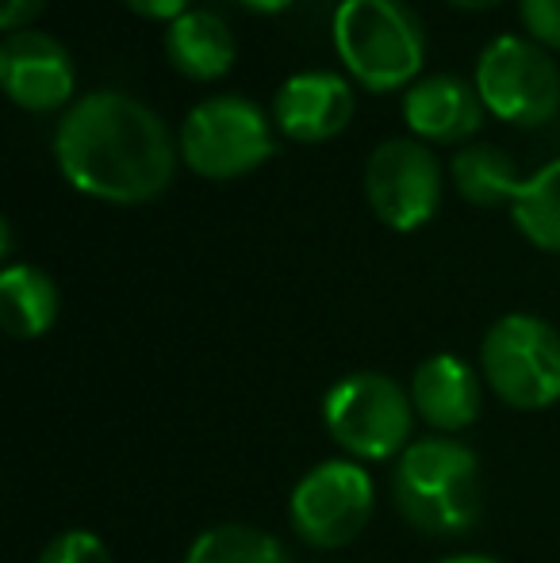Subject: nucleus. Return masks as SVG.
<instances>
[{
    "label": "nucleus",
    "instance_id": "nucleus-1",
    "mask_svg": "<svg viewBox=\"0 0 560 563\" xmlns=\"http://www.w3.org/2000/svg\"><path fill=\"white\" fill-rule=\"evenodd\" d=\"M51 150L77 192L123 208L157 200L180 157L165 119L120 89H97L69 104L54 126Z\"/></svg>",
    "mask_w": 560,
    "mask_h": 563
},
{
    "label": "nucleus",
    "instance_id": "nucleus-2",
    "mask_svg": "<svg viewBox=\"0 0 560 563\" xmlns=\"http://www.w3.org/2000/svg\"><path fill=\"white\" fill-rule=\"evenodd\" d=\"M392 495L404 521L419 533H469L484 510V475L476 452L453 438L411 441L392 475Z\"/></svg>",
    "mask_w": 560,
    "mask_h": 563
},
{
    "label": "nucleus",
    "instance_id": "nucleus-3",
    "mask_svg": "<svg viewBox=\"0 0 560 563\" xmlns=\"http://www.w3.org/2000/svg\"><path fill=\"white\" fill-rule=\"evenodd\" d=\"M338 62L369 92L411 89L426 66V27L404 0H342L330 20Z\"/></svg>",
    "mask_w": 560,
    "mask_h": 563
},
{
    "label": "nucleus",
    "instance_id": "nucleus-4",
    "mask_svg": "<svg viewBox=\"0 0 560 563\" xmlns=\"http://www.w3.org/2000/svg\"><path fill=\"white\" fill-rule=\"evenodd\" d=\"M177 146L196 177L239 180L277 154V134L265 108L234 92H219L185 115Z\"/></svg>",
    "mask_w": 560,
    "mask_h": 563
},
{
    "label": "nucleus",
    "instance_id": "nucleus-5",
    "mask_svg": "<svg viewBox=\"0 0 560 563\" xmlns=\"http://www.w3.org/2000/svg\"><path fill=\"white\" fill-rule=\"evenodd\" d=\"M322 422L353 460H392L411 445V391L384 372H353L322 402Z\"/></svg>",
    "mask_w": 560,
    "mask_h": 563
},
{
    "label": "nucleus",
    "instance_id": "nucleus-6",
    "mask_svg": "<svg viewBox=\"0 0 560 563\" xmlns=\"http://www.w3.org/2000/svg\"><path fill=\"white\" fill-rule=\"evenodd\" d=\"M480 368L515 410H546L560 399V334L538 314H503L484 338Z\"/></svg>",
    "mask_w": 560,
    "mask_h": 563
},
{
    "label": "nucleus",
    "instance_id": "nucleus-7",
    "mask_svg": "<svg viewBox=\"0 0 560 563\" xmlns=\"http://www.w3.org/2000/svg\"><path fill=\"white\" fill-rule=\"evenodd\" d=\"M476 92L510 126H546L560 112V66L541 43L499 35L476 62Z\"/></svg>",
    "mask_w": 560,
    "mask_h": 563
},
{
    "label": "nucleus",
    "instance_id": "nucleus-8",
    "mask_svg": "<svg viewBox=\"0 0 560 563\" xmlns=\"http://www.w3.org/2000/svg\"><path fill=\"white\" fill-rule=\"evenodd\" d=\"M292 529L315 549H342L373 518V479L358 460H327L296 483L288 503Z\"/></svg>",
    "mask_w": 560,
    "mask_h": 563
},
{
    "label": "nucleus",
    "instance_id": "nucleus-9",
    "mask_svg": "<svg viewBox=\"0 0 560 563\" xmlns=\"http://www.w3.org/2000/svg\"><path fill=\"white\" fill-rule=\"evenodd\" d=\"M365 200L388 230H422L441 208V162L419 139H388L365 162Z\"/></svg>",
    "mask_w": 560,
    "mask_h": 563
},
{
    "label": "nucleus",
    "instance_id": "nucleus-10",
    "mask_svg": "<svg viewBox=\"0 0 560 563\" xmlns=\"http://www.w3.org/2000/svg\"><path fill=\"white\" fill-rule=\"evenodd\" d=\"M0 89L15 108L31 115L62 112L77 89L74 58L46 31H12L0 43Z\"/></svg>",
    "mask_w": 560,
    "mask_h": 563
},
{
    "label": "nucleus",
    "instance_id": "nucleus-11",
    "mask_svg": "<svg viewBox=\"0 0 560 563\" xmlns=\"http://www.w3.org/2000/svg\"><path fill=\"white\" fill-rule=\"evenodd\" d=\"M353 89L350 77L334 69H304L292 74L273 97V123L288 142L319 146L350 126L353 119Z\"/></svg>",
    "mask_w": 560,
    "mask_h": 563
},
{
    "label": "nucleus",
    "instance_id": "nucleus-12",
    "mask_svg": "<svg viewBox=\"0 0 560 563\" xmlns=\"http://www.w3.org/2000/svg\"><path fill=\"white\" fill-rule=\"evenodd\" d=\"M484 100L476 81H464L457 74L419 77L404 92V119L411 134L426 146H461L484 126Z\"/></svg>",
    "mask_w": 560,
    "mask_h": 563
},
{
    "label": "nucleus",
    "instance_id": "nucleus-13",
    "mask_svg": "<svg viewBox=\"0 0 560 563\" xmlns=\"http://www.w3.org/2000/svg\"><path fill=\"white\" fill-rule=\"evenodd\" d=\"M411 407L430 430L461 433L480 418L484 387H480V376L461 361V356L438 353L415 368Z\"/></svg>",
    "mask_w": 560,
    "mask_h": 563
},
{
    "label": "nucleus",
    "instance_id": "nucleus-14",
    "mask_svg": "<svg viewBox=\"0 0 560 563\" xmlns=\"http://www.w3.org/2000/svg\"><path fill=\"white\" fill-rule=\"evenodd\" d=\"M165 58L180 77L208 85L231 74L234 58H239V43H234V31L216 12L188 8L165 27Z\"/></svg>",
    "mask_w": 560,
    "mask_h": 563
},
{
    "label": "nucleus",
    "instance_id": "nucleus-15",
    "mask_svg": "<svg viewBox=\"0 0 560 563\" xmlns=\"http://www.w3.org/2000/svg\"><path fill=\"white\" fill-rule=\"evenodd\" d=\"M58 284L35 265H8L0 273V322L12 338H43L58 322Z\"/></svg>",
    "mask_w": 560,
    "mask_h": 563
},
{
    "label": "nucleus",
    "instance_id": "nucleus-16",
    "mask_svg": "<svg viewBox=\"0 0 560 563\" xmlns=\"http://www.w3.org/2000/svg\"><path fill=\"white\" fill-rule=\"evenodd\" d=\"M449 177L453 188L461 192L464 203L472 208H499V203H515L523 177H518L515 162L503 154L499 146H487V142H472L461 146L449 162Z\"/></svg>",
    "mask_w": 560,
    "mask_h": 563
},
{
    "label": "nucleus",
    "instance_id": "nucleus-17",
    "mask_svg": "<svg viewBox=\"0 0 560 563\" xmlns=\"http://www.w3.org/2000/svg\"><path fill=\"white\" fill-rule=\"evenodd\" d=\"M518 234L546 253H560V157L523 180L510 203Z\"/></svg>",
    "mask_w": 560,
    "mask_h": 563
},
{
    "label": "nucleus",
    "instance_id": "nucleus-18",
    "mask_svg": "<svg viewBox=\"0 0 560 563\" xmlns=\"http://www.w3.org/2000/svg\"><path fill=\"white\" fill-rule=\"evenodd\" d=\"M185 563H292L284 544L257 526H216L193 541Z\"/></svg>",
    "mask_w": 560,
    "mask_h": 563
},
{
    "label": "nucleus",
    "instance_id": "nucleus-19",
    "mask_svg": "<svg viewBox=\"0 0 560 563\" xmlns=\"http://www.w3.org/2000/svg\"><path fill=\"white\" fill-rule=\"evenodd\" d=\"M39 563H112V552L89 529H69L46 544Z\"/></svg>",
    "mask_w": 560,
    "mask_h": 563
},
{
    "label": "nucleus",
    "instance_id": "nucleus-20",
    "mask_svg": "<svg viewBox=\"0 0 560 563\" xmlns=\"http://www.w3.org/2000/svg\"><path fill=\"white\" fill-rule=\"evenodd\" d=\"M518 15L534 43H541L546 51H560V0H523Z\"/></svg>",
    "mask_w": 560,
    "mask_h": 563
},
{
    "label": "nucleus",
    "instance_id": "nucleus-21",
    "mask_svg": "<svg viewBox=\"0 0 560 563\" xmlns=\"http://www.w3.org/2000/svg\"><path fill=\"white\" fill-rule=\"evenodd\" d=\"M43 8L46 0H0V31L12 35V31L31 27V20H39Z\"/></svg>",
    "mask_w": 560,
    "mask_h": 563
},
{
    "label": "nucleus",
    "instance_id": "nucleus-22",
    "mask_svg": "<svg viewBox=\"0 0 560 563\" xmlns=\"http://www.w3.org/2000/svg\"><path fill=\"white\" fill-rule=\"evenodd\" d=\"M123 4H128L135 15H142V20L173 23L177 15L188 12V4H193V0H123Z\"/></svg>",
    "mask_w": 560,
    "mask_h": 563
},
{
    "label": "nucleus",
    "instance_id": "nucleus-23",
    "mask_svg": "<svg viewBox=\"0 0 560 563\" xmlns=\"http://www.w3.org/2000/svg\"><path fill=\"white\" fill-rule=\"evenodd\" d=\"M239 4L254 15H281V12H288L296 0H239Z\"/></svg>",
    "mask_w": 560,
    "mask_h": 563
},
{
    "label": "nucleus",
    "instance_id": "nucleus-24",
    "mask_svg": "<svg viewBox=\"0 0 560 563\" xmlns=\"http://www.w3.org/2000/svg\"><path fill=\"white\" fill-rule=\"evenodd\" d=\"M453 8H464V12H484V8H495L503 0H449Z\"/></svg>",
    "mask_w": 560,
    "mask_h": 563
},
{
    "label": "nucleus",
    "instance_id": "nucleus-25",
    "mask_svg": "<svg viewBox=\"0 0 560 563\" xmlns=\"http://www.w3.org/2000/svg\"><path fill=\"white\" fill-rule=\"evenodd\" d=\"M441 563H503V560H492V556H480V552H469V556H449Z\"/></svg>",
    "mask_w": 560,
    "mask_h": 563
}]
</instances>
